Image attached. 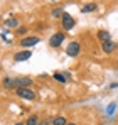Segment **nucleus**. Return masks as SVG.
<instances>
[{
	"label": "nucleus",
	"instance_id": "nucleus-2",
	"mask_svg": "<svg viewBox=\"0 0 118 125\" xmlns=\"http://www.w3.org/2000/svg\"><path fill=\"white\" fill-rule=\"evenodd\" d=\"M81 51H83V46H81V42H78V41H71L69 44H68V47H66V54H68L69 58L79 56Z\"/></svg>",
	"mask_w": 118,
	"mask_h": 125
},
{
	"label": "nucleus",
	"instance_id": "nucleus-4",
	"mask_svg": "<svg viewBox=\"0 0 118 125\" xmlns=\"http://www.w3.org/2000/svg\"><path fill=\"white\" fill-rule=\"evenodd\" d=\"M61 25H62V31H71V29L76 25V21H74L68 12H64L62 17H61Z\"/></svg>",
	"mask_w": 118,
	"mask_h": 125
},
{
	"label": "nucleus",
	"instance_id": "nucleus-10",
	"mask_svg": "<svg viewBox=\"0 0 118 125\" xmlns=\"http://www.w3.org/2000/svg\"><path fill=\"white\" fill-rule=\"evenodd\" d=\"M96 37H98V39H99L101 42H108V41H111V34H110L108 31H105V29H101V31H98Z\"/></svg>",
	"mask_w": 118,
	"mask_h": 125
},
{
	"label": "nucleus",
	"instance_id": "nucleus-12",
	"mask_svg": "<svg viewBox=\"0 0 118 125\" xmlns=\"http://www.w3.org/2000/svg\"><path fill=\"white\" fill-rule=\"evenodd\" d=\"M68 118L64 117V115H56L54 118H52V125H68Z\"/></svg>",
	"mask_w": 118,
	"mask_h": 125
},
{
	"label": "nucleus",
	"instance_id": "nucleus-14",
	"mask_svg": "<svg viewBox=\"0 0 118 125\" xmlns=\"http://www.w3.org/2000/svg\"><path fill=\"white\" fill-rule=\"evenodd\" d=\"M40 124V118H39V115H30L27 120H25V125H39Z\"/></svg>",
	"mask_w": 118,
	"mask_h": 125
},
{
	"label": "nucleus",
	"instance_id": "nucleus-8",
	"mask_svg": "<svg viewBox=\"0 0 118 125\" xmlns=\"http://www.w3.org/2000/svg\"><path fill=\"white\" fill-rule=\"evenodd\" d=\"M118 47V44L115 41H108V42H101V51L105 52V54H111V52H115Z\"/></svg>",
	"mask_w": 118,
	"mask_h": 125
},
{
	"label": "nucleus",
	"instance_id": "nucleus-19",
	"mask_svg": "<svg viewBox=\"0 0 118 125\" xmlns=\"http://www.w3.org/2000/svg\"><path fill=\"white\" fill-rule=\"evenodd\" d=\"M14 125H25V124H22V122H19V124H14Z\"/></svg>",
	"mask_w": 118,
	"mask_h": 125
},
{
	"label": "nucleus",
	"instance_id": "nucleus-11",
	"mask_svg": "<svg viewBox=\"0 0 118 125\" xmlns=\"http://www.w3.org/2000/svg\"><path fill=\"white\" fill-rule=\"evenodd\" d=\"M96 9H98V3H96V2H89V3H86V5L81 9V12H83V14H89V12H95Z\"/></svg>",
	"mask_w": 118,
	"mask_h": 125
},
{
	"label": "nucleus",
	"instance_id": "nucleus-1",
	"mask_svg": "<svg viewBox=\"0 0 118 125\" xmlns=\"http://www.w3.org/2000/svg\"><path fill=\"white\" fill-rule=\"evenodd\" d=\"M15 95L19 98H22V100H27V102H32V100L37 98V95H36V91L32 88H17L15 90Z\"/></svg>",
	"mask_w": 118,
	"mask_h": 125
},
{
	"label": "nucleus",
	"instance_id": "nucleus-9",
	"mask_svg": "<svg viewBox=\"0 0 118 125\" xmlns=\"http://www.w3.org/2000/svg\"><path fill=\"white\" fill-rule=\"evenodd\" d=\"M2 84H3L5 90H14V91H15V80H12V78H9V76H3Z\"/></svg>",
	"mask_w": 118,
	"mask_h": 125
},
{
	"label": "nucleus",
	"instance_id": "nucleus-3",
	"mask_svg": "<svg viewBox=\"0 0 118 125\" xmlns=\"http://www.w3.org/2000/svg\"><path fill=\"white\" fill-rule=\"evenodd\" d=\"M64 39H66V32H64V31H59V32L52 34V36L49 37V46H51V47H59Z\"/></svg>",
	"mask_w": 118,
	"mask_h": 125
},
{
	"label": "nucleus",
	"instance_id": "nucleus-18",
	"mask_svg": "<svg viewBox=\"0 0 118 125\" xmlns=\"http://www.w3.org/2000/svg\"><path fill=\"white\" fill-rule=\"evenodd\" d=\"M68 125H78V124H76V122H69Z\"/></svg>",
	"mask_w": 118,
	"mask_h": 125
},
{
	"label": "nucleus",
	"instance_id": "nucleus-13",
	"mask_svg": "<svg viewBox=\"0 0 118 125\" xmlns=\"http://www.w3.org/2000/svg\"><path fill=\"white\" fill-rule=\"evenodd\" d=\"M5 27H9V29H19V21L15 17H10V19L5 21Z\"/></svg>",
	"mask_w": 118,
	"mask_h": 125
},
{
	"label": "nucleus",
	"instance_id": "nucleus-17",
	"mask_svg": "<svg viewBox=\"0 0 118 125\" xmlns=\"http://www.w3.org/2000/svg\"><path fill=\"white\" fill-rule=\"evenodd\" d=\"M62 14H64V12H62V9H61V7H58V9H54V10H52V17H62Z\"/></svg>",
	"mask_w": 118,
	"mask_h": 125
},
{
	"label": "nucleus",
	"instance_id": "nucleus-5",
	"mask_svg": "<svg viewBox=\"0 0 118 125\" xmlns=\"http://www.w3.org/2000/svg\"><path fill=\"white\" fill-rule=\"evenodd\" d=\"M15 80V90L17 88H30L34 84V80L29 78V76H19V78H14Z\"/></svg>",
	"mask_w": 118,
	"mask_h": 125
},
{
	"label": "nucleus",
	"instance_id": "nucleus-7",
	"mask_svg": "<svg viewBox=\"0 0 118 125\" xmlns=\"http://www.w3.org/2000/svg\"><path fill=\"white\" fill-rule=\"evenodd\" d=\"M30 56H32V52H30L29 49H22V51H19V52L14 54V61L15 62H24V61H27V59H30Z\"/></svg>",
	"mask_w": 118,
	"mask_h": 125
},
{
	"label": "nucleus",
	"instance_id": "nucleus-6",
	"mask_svg": "<svg viewBox=\"0 0 118 125\" xmlns=\"http://www.w3.org/2000/svg\"><path fill=\"white\" fill-rule=\"evenodd\" d=\"M39 42H40V37H37V36H27V37H24V39L19 41V46L20 47H32V46H36Z\"/></svg>",
	"mask_w": 118,
	"mask_h": 125
},
{
	"label": "nucleus",
	"instance_id": "nucleus-15",
	"mask_svg": "<svg viewBox=\"0 0 118 125\" xmlns=\"http://www.w3.org/2000/svg\"><path fill=\"white\" fill-rule=\"evenodd\" d=\"M27 34H29V29H27L25 25H20L19 29L15 31V36H19L20 39H24V37H27Z\"/></svg>",
	"mask_w": 118,
	"mask_h": 125
},
{
	"label": "nucleus",
	"instance_id": "nucleus-16",
	"mask_svg": "<svg viewBox=\"0 0 118 125\" xmlns=\"http://www.w3.org/2000/svg\"><path fill=\"white\" fill-rule=\"evenodd\" d=\"M52 78H54L56 81H59V83H62V84H66V83H68V80H69V78L64 76L62 73H52Z\"/></svg>",
	"mask_w": 118,
	"mask_h": 125
}]
</instances>
